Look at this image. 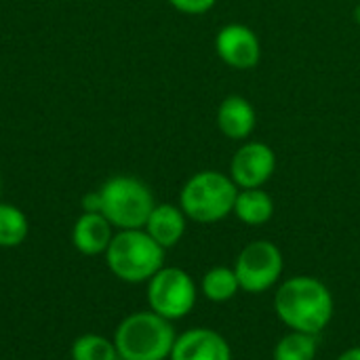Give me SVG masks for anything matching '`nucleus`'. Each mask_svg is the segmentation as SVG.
Returning a JSON list of instances; mask_svg holds the SVG:
<instances>
[{
  "label": "nucleus",
  "mask_w": 360,
  "mask_h": 360,
  "mask_svg": "<svg viewBox=\"0 0 360 360\" xmlns=\"http://www.w3.org/2000/svg\"><path fill=\"white\" fill-rule=\"evenodd\" d=\"M274 312L289 331L321 335L335 312L331 289L316 276H291L276 285Z\"/></svg>",
  "instance_id": "nucleus-1"
},
{
  "label": "nucleus",
  "mask_w": 360,
  "mask_h": 360,
  "mask_svg": "<svg viewBox=\"0 0 360 360\" xmlns=\"http://www.w3.org/2000/svg\"><path fill=\"white\" fill-rule=\"evenodd\" d=\"M112 340L120 360H169L177 333L171 321L141 310L124 316Z\"/></svg>",
  "instance_id": "nucleus-2"
},
{
  "label": "nucleus",
  "mask_w": 360,
  "mask_h": 360,
  "mask_svg": "<svg viewBox=\"0 0 360 360\" xmlns=\"http://www.w3.org/2000/svg\"><path fill=\"white\" fill-rule=\"evenodd\" d=\"M110 272L129 285L148 283L165 266V249L143 230H116L108 247Z\"/></svg>",
  "instance_id": "nucleus-3"
},
{
  "label": "nucleus",
  "mask_w": 360,
  "mask_h": 360,
  "mask_svg": "<svg viewBox=\"0 0 360 360\" xmlns=\"http://www.w3.org/2000/svg\"><path fill=\"white\" fill-rule=\"evenodd\" d=\"M238 186L221 171L194 173L179 192V207L196 224H217L232 215Z\"/></svg>",
  "instance_id": "nucleus-4"
},
{
  "label": "nucleus",
  "mask_w": 360,
  "mask_h": 360,
  "mask_svg": "<svg viewBox=\"0 0 360 360\" xmlns=\"http://www.w3.org/2000/svg\"><path fill=\"white\" fill-rule=\"evenodd\" d=\"M101 215L116 230H139L156 207L154 194L146 181L131 175L110 177L101 188Z\"/></svg>",
  "instance_id": "nucleus-5"
},
{
  "label": "nucleus",
  "mask_w": 360,
  "mask_h": 360,
  "mask_svg": "<svg viewBox=\"0 0 360 360\" xmlns=\"http://www.w3.org/2000/svg\"><path fill=\"white\" fill-rule=\"evenodd\" d=\"M146 285L150 310L171 323L186 319L198 302V287L181 268L162 266Z\"/></svg>",
  "instance_id": "nucleus-6"
},
{
  "label": "nucleus",
  "mask_w": 360,
  "mask_h": 360,
  "mask_svg": "<svg viewBox=\"0 0 360 360\" xmlns=\"http://www.w3.org/2000/svg\"><path fill=\"white\" fill-rule=\"evenodd\" d=\"M232 268L240 283V291L259 295L281 283L285 272V257L272 240L259 238L240 249Z\"/></svg>",
  "instance_id": "nucleus-7"
},
{
  "label": "nucleus",
  "mask_w": 360,
  "mask_h": 360,
  "mask_svg": "<svg viewBox=\"0 0 360 360\" xmlns=\"http://www.w3.org/2000/svg\"><path fill=\"white\" fill-rule=\"evenodd\" d=\"M276 171V154L264 141H247L243 143L230 162V177L238 186L245 188H264Z\"/></svg>",
  "instance_id": "nucleus-8"
},
{
  "label": "nucleus",
  "mask_w": 360,
  "mask_h": 360,
  "mask_svg": "<svg viewBox=\"0 0 360 360\" xmlns=\"http://www.w3.org/2000/svg\"><path fill=\"white\" fill-rule=\"evenodd\" d=\"M215 51L232 70H253L262 59V42L257 34L243 23H228L217 32Z\"/></svg>",
  "instance_id": "nucleus-9"
},
{
  "label": "nucleus",
  "mask_w": 360,
  "mask_h": 360,
  "mask_svg": "<svg viewBox=\"0 0 360 360\" xmlns=\"http://www.w3.org/2000/svg\"><path fill=\"white\" fill-rule=\"evenodd\" d=\"M169 360H232V348L219 331L192 327L177 335Z\"/></svg>",
  "instance_id": "nucleus-10"
},
{
  "label": "nucleus",
  "mask_w": 360,
  "mask_h": 360,
  "mask_svg": "<svg viewBox=\"0 0 360 360\" xmlns=\"http://www.w3.org/2000/svg\"><path fill=\"white\" fill-rule=\"evenodd\" d=\"M114 238V226L101 213H82L72 228V245L86 257L103 255Z\"/></svg>",
  "instance_id": "nucleus-11"
},
{
  "label": "nucleus",
  "mask_w": 360,
  "mask_h": 360,
  "mask_svg": "<svg viewBox=\"0 0 360 360\" xmlns=\"http://www.w3.org/2000/svg\"><path fill=\"white\" fill-rule=\"evenodd\" d=\"M257 124V114L251 101L243 95H228L217 108L219 131L234 141L247 139Z\"/></svg>",
  "instance_id": "nucleus-12"
},
{
  "label": "nucleus",
  "mask_w": 360,
  "mask_h": 360,
  "mask_svg": "<svg viewBox=\"0 0 360 360\" xmlns=\"http://www.w3.org/2000/svg\"><path fill=\"white\" fill-rule=\"evenodd\" d=\"M186 226H188V217L179 205L160 202L152 209L143 230L167 251L179 245V240L186 234Z\"/></svg>",
  "instance_id": "nucleus-13"
},
{
  "label": "nucleus",
  "mask_w": 360,
  "mask_h": 360,
  "mask_svg": "<svg viewBox=\"0 0 360 360\" xmlns=\"http://www.w3.org/2000/svg\"><path fill=\"white\" fill-rule=\"evenodd\" d=\"M232 215L247 226H264L274 215V200L264 188L238 190Z\"/></svg>",
  "instance_id": "nucleus-14"
},
{
  "label": "nucleus",
  "mask_w": 360,
  "mask_h": 360,
  "mask_svg": "<svg viewBox=\"0 0 360 360\" xmlns=\"http://www.w3.org/2000/svg\"><path fill=\"white\" fill-rule=\"evenodd\" d=\"M200 293L205 300L213 304H226L240 293V283L236 278L234 268L215 266L207 270L200 278Z\"/></svg>",
  "instance_id": "nucleus-15"
},
{
  "label": "nucleus",
  "mask_w": 360,
  "mask_h": 360,
  "mask_svg": "<svg viewBox=\"0 0 360 360\" xmlns=\"http://www.w3.org/2000/svg\"><path fill=\"white\" fill-rule=\"evenodd\" d=\"M316 338L319 335H310L304 331L285 333L272 350V360H316L319 354Z\"/></svg>",
  "instance_id": "nucleus-16"
},
{
  "label": "nucleus",
  "mask_w": 360,
  "mask_h": 360,
  "mask_svg": "<svg viewBox=\"0 0 360 360\" xmlns=\"http://www.w3.org/2000/svg\"><path fill=\"white\" fill-rule=\"evenodd\" d=\"M30 234V221L25 213L8 202H0V249L19 247Z\"/></svg>",
  "instance_id": "nucleus-17"
},
{
  "label": "nucleus",
  "mask_w": 360,
  "mask_h": 360,
  "mask_svg": "<svg viewBox=\"0 0 360 360\" xmlns=\"http://www.w3.org/2000/svg\"><path fill=\"white\" fill-rule=\"evenodd\" d=\"M72 360H120L114 340H108L97 333H84L72 344Z\"/></svg>",
  "instance_id": "nucleus-18"
},
{
  "label": "nucleus",
  "mask_w": 360,
  "mask_h": 360,
  "mask_svg": "<svg viewBox=\"0 0 360 360\" xmlns=\"http://www.w3.org/2000/svg\"><path fill=\"white\" fill-rule=\"evenodd\" d=\"M167 2L186 15H202V13L211 11L217 0H167Z\"/></svg>",
  "instance_id": "nucleus-19"
},
{
  "label": "nucleus",
  "mask_w": 360,
  "mask_h": 360,
  "mask_svg": "<svg viewBox=\"0 0 360 360\" xmlns=\"http://www.w3.org/2000/svg\"><path fill=\"white\" fill-rule=\"evenodd\" d=\"M82 213H101V196L97 192H89L82 198Z\"/></svg>",
  "instance_id": "nucleus-20"
},
{
  "label": "nucleus",
  "mask_w": 360,
  "mask_h": 360,
  "mask_svg": "<svg viewBox=\"0 0 360 360\" xmlns=\"http://www.w3.org/2000/svg\"><path fill=\"white\" fill-rule=\"evenodd\" d=\"M335 360H360V346H352V348L344 350Z\"/></svg>",
  "instance_id": "nucleus-21"
},
{
  "label": "nucleus",
  "mask_w": 360,
  "mask_h": 360,
  "mask_svg": "<svg viewBox=\"0 0 360 360\" xmlns=\"http://www.w3.org/2000/svg\"><path fill=\"white\" fill-rule=\"evenodd\" d=\"M0 194H2V181H0Z\"/></svg>",
  "instance_id": "nucleus-22"
}]
</instances>
